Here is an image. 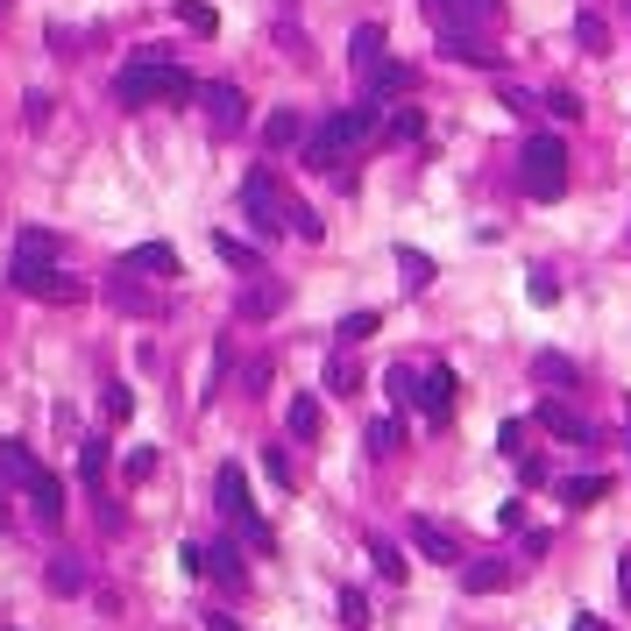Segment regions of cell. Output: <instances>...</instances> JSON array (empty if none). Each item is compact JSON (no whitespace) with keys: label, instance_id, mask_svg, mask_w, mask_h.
Here are the masks:
<instances>
[{"label":"cell","instance_id":"cell-38","mask_svg":"<svg viewBox=\"0 0 631 631\" xmlns=\"http://www.w3.org/2000/svg\"><path fill=\"white\" fill-rule=\"evenodd\" d=\"M263 461H269V475H277V483H284V490H291V483H298V475H291V461H284V447H269V455H263Z\"/></svg>","mask_w":631,"mask_h":631},{"label":"cell","instance_id":"cell-41","mask_svg":"<svg viewBox=\"0 0 631 631\" xmlns=\"http://www.w3.org/2000/svg\"><path fill=\"white\" fill-rule=\"evenodd\" d=\"M618 596H624V610H631V553L618 561Z\"/></svg>","mask_w":631,"mask_h":631},{"label":"cell","instance_id":"cell-3","mask_svg":"<svg viewBox=\"0 0 631 631\" xmlns=\"http://www.w3.org/2000/svg\"><path fill=\"white\" fill-rule=\"evenodd\" d=\"M369 142H377V107H341L306 135V163L312 171H341V163L363 157Z\"/></svg>","mask_w":631,"mask_h":631},{"label":"cell","instance_id":"cell-20","mask_svg":"<svg viewBox=\"0 0 631 631\" xmlns=\"http://www.w3.org/2000/svg\"><path fill=\"white\" fill-rule=\"evenodd\" d=\"M377 326H383V320H377V312H348V320H341V326H334V334H341V348H363V341H369V334H377Z\"/></svg>","mask_w":631,"mask_h":631},{"label":"cell","instance_id":"cell-37","mask_svg":"<svg viewBox=\"0 0 631 631\" xmlns=\"http://www.w3.org/2000/svg\"><path fill=\"white\" fill-rule=\"evenodd\" d=\"M377 567H383V582H404V561H398V547H377Z\"/></svg>","mask_w":631,"mask_h":631},{"label":"cell","instance_id":"cell-43","mask_svg":"<svg viewBox=\"0 0 631 631\" xmlns=\"http://www.w3.org/2000/svg\"><path fill=\"white\" fill-rule=\"evenodd\" d=\"M567 631H610V624H604V618H575Z\"/></svg>","mask_w":631,"mask_h":631},{"label":"cell","instance_id":"cell-13","mask_svg":"<svg viewBox=\"0 0 631 631\" xmlns=\"http://www.w3.org/2000/svg\"><path fill=\"white\" fill-rule=\"evenodd\" d=\"M28 504H36V518H43V525H57V518H65V483H57V475L43 469L36 483H28Z\"/></svg>","mask_w":631,"mask_h":631},{"label":"cell","instance_id":"cell-42","mask_svg":"<svg viewBox=\"0 0 631 631\" xmlns=\"http://www.w3.org/2000/svg\"><path fill=\"white\" fill-rule=\"evenodd\" d=\"M497 8H504V0H469V14H475V22H490Z\"/></svg>","mask_w":631,"mask_h":631},{"label":"cell","instance_id":"cell-36","mask_svg":"<svg viewBox=\"0 0 631 631\" xmlns=\"http://www.w3.org/2000/svg\"><path fill=\"white\" fill-rule=\"evenodd\" d=\"M497 447H504V455H525V426H518V418H504V433H497Z\"/></svg>","mask_w":631,"mask_h":631},{"label":"cell","instance_id":"cell-6","mask_svg":"<svg viewBox=\"0 0 631 631\" xmlns=\"http://www.w3.org/2000/svg\"><path fill=\"white\" fill-rule=\"evenodd\" d=\"M220 510H228V518L242 525V539H249L255 553H269V525L255 518V504H249V483H242V469H234V461L220 469Z\"/></svg>","mask_w":631,"mask_h":631},{"label":"cell","instance_id":"cell-44","mask_svg":"<svg viewBox=\"0 0 631 631\" xmlns=\"http://www.w3.org/2000/svg\"><path fill=\"white\" fill-rule=\"evenodd\" d=\"M206 631H242V624H234V618H206Z\"/></svg>","mask_w":631,"mask_h":631},{"label":"cell","instance_id":"cell-46","mask_svg":"<svg viewBox=\"0 0 631 631\" xmlns=\"http://www.w3.org/2000/svg\"><path fill=\"white\" fill-rule=\"evenodd\" d=\"M0 14H8V0H0Z\"/></svg>","mask_w":631,"mask_h":631},{"label":"cell","instance_id":"cell-22","mask_svg":"<svg viewBox=\"0 0 631 631\" xmlns=\"http://www.w3.org/2000/svg\"><path fill=\"white\" fill-rule=\"evenodd\" d=\"M404 85H412V71H404V65H377V71H369V93H404Z\"/></svg>","mask_w":631,"mask_h":631},{"label":"cell","instance_id":"cell-10","mask_svg":"<svg viewBox=\"0 0 631 631\" xmlns=\"http://www.w3.org/2000/svg\"><path fill=\"white\" fill-rule=\"evenodd\" d=\"M510 582H518L510 561H469V567H461V589H469V596H497V589H510Z\"/></svg>","mask_w":631,"mask_h":631},{"label":"cell","instance_id":"cell-16","mask_svg":"<svg viewBox=\"0 0 631 631\" xmlns=\"http://www.w3.org/2000/svg\"><path fill=\"white\" fill-rule=\"evenodd\" d=\"M0 469H8V475H14V483H22V490H28V483H36V475H43V461H36V455H28V447H22V440H0Z\"/></svg>","mask_w":631,"mask_h":631},{"label":"cell","instance_id":"cell-17","mask_svg":"<svg viewBox=\"0 0 631 631\" xmlns=\"http://www.w3.org/2000/svg\"><path fill=\"white\" fill-rule=\"evenodd\" d=\"M596 497H610L604 475H567V483H561V504H567V510H589Z\"/></svg>","mask_w":631,"mask_h":631},{"label":"cell","instance_id":"cell-2","mask_svg":"<svg viewBox=\"0 0 631 631\" xmlns=\"http://www.w3.org/2000/svg\"><path fill=\"white\" fill-rule=\"evenodd\" d=\"M114 93H122V107H177V100H199V85H192L171 57L135 50V65L114 79Z\"/></svg>","mask_w":631,"mask_h":631},{"label":"cell","instance_id":"cell-18","mask_svg":"<svg viewBox=\"0 0 631 631\" xmlns=\"http://www.w3.org/2000/svg\"><path fill=\"white\" fill-rule=\"evenodd\" d=\"M284 306V284H249L242 291V320H269Z\"/></svg>","mask_w":631,"mask_h":631},{"label":"cell","instance_id":"cell-8","mask_svg":"<svg viewBox=\"0 0 631 631\" xmlns=\"http://www.w3.org/2000/svg\"><path fill=\"white\" fill-rule=\"evenodd\" d=\"M440 57H461V65H483V71H497L504 65V50H490L483 36H475L469 22H455V28H440Z\"/></svg>","mask_w":631,"mask_h":631},{"label":"cell","instance_id":"cell-34","mask_svg":"<svg viewBox=\"0 0 631 631\" xmlns=\"http://www.w3.org/2000/svg\"><path fill=\"white\" fill-rule=\"evenodd\" d=\"M79 469H85V483H93V490H100V475H107V447H100V440H93V447H85V455H79Z\"/></svg>","mask_w":631,"mask_h":631},{"label":"cell","instance_id":"cell-30","mask_svg":"<svg viewBox=\"0 0 631 631\" xmlns=\"http://www.w3.org/2000/svg\"><path fill=\"white\" fill-rule=\"evenodd\" d=\"M263 135H269V149H291V142H298V114H269Z\"/></svg>","mask_w":631,"mask_h":631},{"label":"cell","instance_id":"cell-28","mask_svg":"<svg viewBox=\"0 0 631 631\" xmlns=\"http://www.w3.org/2000/svg\"><path fill=\"white\" fill-rule=\"evenodd\" d=\"M341 624H348V631H369V604H363V589H341Z\"/></svg>","mask_w":631,"mask_h":631},{"label":"cell","instance_id":"cell-11","mask_svg":"<svg viewBox=\"0 0 631 631\" xmlns=\"http://www.w3.org/2000/svg\"><path fill=\"white\" fill-rule=\"evenodd\" d=\"M455 369H426V383H418V404H426V418H447L455 412Z\"/></svg>","mask_w":631,"mask_h":631},{"label":"cell","instance_id":"cell-40","mask_svg":"<svg viewBox=\"0 0 631 631\" xmlns=\"http://www.w3.org/2000/svg\"><path fill=\"white\" fill-rule=\"evenodd\" d=\"M114 306H128V312H149V298L135 291V284H114Z\"/></svg>","mask_w":631,"mask_h":631},{"label":"cell","instance_id":"cell-7","mask_svg":"<svg viewBox=\"0 0 631 631\" xmlns=\"http://www.w3.org/2000/svg\"><path fill=\"white\" fill-rule=\"evenodd\" d=\"M199 100H206V122H214V135H242V128H249L242 85H199Z\"/></svg>","mask_w":631,"mask_h":631},{"label":"cell","instance_id":"cell-5","mask_svg":"<svg viewBox=\"0 0 631 631\" xmlns=\"http://www.w3.org/2000/svg\"><path fill=\"white\" fill-rule=\"evenodd\" d=\"M518 185H525V199H561L567 192V142L561 135H532V142H525Z\"/></svg>","mask_w":631,"mask_h":631},{"label":"cell","instance_id":"cell-9","mask_svg":"<svg viewBox=\"0 0 631 631\" xmlns=\"http://www.w3.org/2000/svg\"><path fill=\"white\" fill-rule=\"evenodd\" d=\"M412 547L426 553V561H440V567H455V561H461V539L447 532V525H433V518H412Z\"/></svg>","mask_w":631,"mask_h":631},{"label":"cell","instance_id":"cell-24","mask_svg":"<svg viewBox=\"0 0 631 631\" xmlns=\"http://www.w3.org/2000/svg\"><path fill=\"white\" fill-rule=\"evenodd\" d=\"M50 589H57V596H79V589H85V567H79V561H50Z\"/></svg>","mask_w":631,"mask_h":631},{"label":"cell","instance_id":"cell-23","mask_svg":"<svg viewBox=\"0 0 631 631\" xmlns=\"http://www.w3.org/2000/svg\"><path fill=\"white\" fill-rule=\"evenodd\" d=\"M398 269H404V284H412V291H426V284H433V263H426L418 249H398Z\"/></svg>","mask_w":631,"mask_h":631},{"label":"cell","instance_id":"cell-15","mask_svg":"<svg viewBox=\"0 0 631 631\" xmlns=\"http://www.w3.org/2000/svg\"><path fill=\"white\" fill-rule=\"evenodd\" d=\"M348 57H355V71H377V65H383V28L363 22V28L348 36Z\"/></svg>","mask_w":631,"mask_h":631},{"label":"cell","instance_id":"cell-45","mask_svg":"<svg viewBox=\"0 0 631 631\" xmlns=\"http://www.w3.org/2000/svg\"><path fill=\"white\" fill-rule=\"evenodd\" d=\"M0 525H8V504H0Z\"/></svg>","mask_w":631,"mask_h":631},{"label":"cell","instance_id":"cell-12","mask_svg":"<svg viewBox=\"0 0 631 631\" xmlns=\"http://www.w3.org/2000/svg\"><path fill=\"white\" fill-rule=\"evenodd\" d=\"M122 269H157V277H177V249L171 242H142L122 255Z\"/></svg>","mask_w":631,"mask_h":631},{"label":"cell","instance_id":"cell-4","mask_svg":"<svg viewBox=\"0 0 631 631\" xmlns=\"http://www.w3.org/2000/svg\"><path fill=\"white\" fill-rule=\"evenodd\" d=\"M242 206H249V220H255V234H284V228H291V234H306V242H320V220H312L306 214V206H298L291 199V192H284L277 185V171H255L249 177V185H242Z\"/></svg>","mask_w":631,"mask_h":631},{"label":"cell","instance_id":"cell-26","mask_svg":"<svg viewBox=\"0 0 631 631\" xmlns=\"http://www.w3.org/2000/svg\"><path fill=\"white\" fill-rule=\"evenodd\" d=\"M532 377H539V383H575V363H567V355H539Z\"/></svg>","mask_w":631,"mask_h":631},{"label":"cell","instance_id":"cell-1","mask_svg":"<svg viewBox=\"0 0 631 631\" xmlns=\"http://www.w3.org/2000/svg\"><path fill=\"white\" fill-rule=\"evenodd\" d=\"M50 255H57V242H50V234H36V228H28L22 242H14L8 284H14L22 298H50V306H79V298H85V284H79V277H57V269H50Z\"/></svg>","mask_w":631,"mask_h":631},{"label":"cell","instance_id":"cell-35","mask_svg":"<svg viewBox=\"0 0 631 631\" xmlns=\"http://www.w3.org/2000/svg\"><path fill=\"white\" fill-rule=\"evenodd\" d=\"M383 135H390V142H412V135H418V114H412V107H398V122H390Z\"/></svg>","mask_w":631,"mask_h":631},{"label":"cell","instance_id":"cell-33","mask_svg":"<svg viewBox=\"0 0 631 631\" xmlns=\"http://www.w3.org/2000/svg\"><path fill=\"white\" fill-rule=\"evenodd\" d=\"M355 383H363V377H355V363H341V355H334V363H326V390H341V398H348Z\"/></svg>","mask_w":631,"mask_h":631},{"label":"cell","instance_id":"cell-39","mask_svg":"<svg viewBox=\"0 0 631 631\" xmlns=\"http://www.w3.org/2000/svg\"><path fill=\"white\" fill-rule=\"evenodd\" d=\"M149 469H157V455H149V447H135V455H128V483H142Z\"/></svg>","mask_w":631,"mask_h":631},{"label":"cell","instance_id":"cell-32","mask_svg":"<svg viewBox=\"0 0 631 631\" xmlns=\"http://www.w3.org/2000/svg\"><path fill=\"white\" fill-rule=\"evenodd\" d=\"M426 14L440 28H455V22H469V0H426Z\"/></svg>","mask_w":631,"mask_h":631},{"label":"cell","instance_id":"cell-29","mask_svg":"<svg viewBox=\"0 0 631 631\" xmlns=\"http://www.w3.org/2000/svg\"><path fill=\"white\" fill-rule=\"evenodd\" d=\"M177 22L199 28V36H214V8H206V0H177Z\"/></svg>","mask_w":631,"mask_h":631},{"label":"cell","instance_id":"cell-31","mask_svg":"<svg viewBox=\"0 0 631 631\" xmlns=\"http://www.w3.org/2000/svg\"><path fill=\"white\" fill-rule=\"evenodd\" d=\"M128 412H135V390L128 383H107V418H114V426H128Z\"/></svg>","mask_w":631,"mask_h":631},{"label":"cell","instance_id":"cell-27","mask_svg":"<svg viewBox=\"0 0 631 631\" xmlns=\"http://www.w3.org/2000/svg\"><path fill=\"white\" fill-rule=\"evenodd\" d=\"M369 447H377V455H398V447H404V426H398V418H377V426H369Z\"/></svg>","mask_w":631,"mask_h":631},{"label":"cell","instance_id":"cell-14","mask_svg":"<svg viewBox=\"0 0 631 631\" xmlns=\"http://www.w3.org/2000/svg\"><path fill=\"white\" fill-rule=\"evenodd\" d=\"M539 426H547V433H561V440H589V418H575L561 398H547V404H539Z\"/></svg>","mask_w":631,"mask_h":631},{"label":"cell","instance_id":"cell-25","mask_svg":"<svg viewBox=\"0 0 631 631\" xmlns=\"http://www.w3.org/2000/svg\"><path fill=\"white\" fill-rule=\"evenodd\" d=\"M214 255H220V263H234V269H255V249L234 242V234H214Z\"/></svg>","mask_w":631,"mask_h":631},{"label":"cell","instance_id":"cell-21","mask_svg":"<svg viewBox=\"0 0 631 631\" xmlns=\"http://www.w3.org/2000/svg\"><path fill=\"white\" fill-rule=\"evenodd\" d=\"M284 418H291L298 440H312V433H320V398H291V412H284Z\"/></svg>","mask_w":631,"mask_h":631},{"label":"cell","instance_id":"cell-19","mask_svg":"<svg viewBox=\"0 0 631 631\" xmlns=\"http://www.w3.org/2000/svg\"><path fill=\"white\" fill-rule=\"evenodd\" d=\"M575 43H582L589 57H604V50H610V22H604V14H575Z\"/></svg>","mask_w":631,"mask_h":631}]
</instances>
